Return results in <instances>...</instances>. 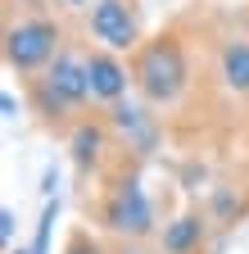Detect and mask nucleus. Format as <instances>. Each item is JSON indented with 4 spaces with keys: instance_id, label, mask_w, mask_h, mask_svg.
<instances>
[{
    "instance_id": "1",
    "label": "nucleus",
    "mask_w": 249,
    "mask_h": 254,
    "mask_svg": "<svg viewBox=\"0 0 249 254\" xmlns=\"http://www.w3.org/2000/svg\"><path fill=\"white\" fill-rule=\"evenodd\" d=\"M96 100L91 95V68H86V50L64 46L37 77H27V105L32 114L50 127V132H73L82 123L77 114Z\"/></svg>"
},
{
    "instance_id": "2",
    "label": "nucleus",
    "mask_w": 249,
    "mask_h": 254,
    "mask_svg": "<svg viewBox=\"0 0 249 254\" xmlns=\"http://www.w3.org/2000/svg\"><path fill=\"white\" fill-rule=\"evenodd\" d=\"M132 86L145 105L172 109L191 91V55L177 32H154L132 50Z\"/></svg>"
},
{
    "instance_id": "3",
    "label": "nucleus",
    "mask_w": 249,
    "mask_h": 254,
    "mask_svg": "<svg viewBox=\"0 0 249 254\" xmlns=\"http://www.w3.org/2000/svg\"><path fill=\"white\" fill-rule=\"evenodd\" d=\"M96 222L118 241L159 236V213H154V200H149V190H145V182L136 173H118L104 186V195L96 204Z\"/></svg>"
},
{
    "instance_id": "4",
    "label": "nucleus",
    "mask_w": 249,
    "mask_h": 254,
    "mask_svg": "<svg viewBox=\"0 0 249 254\" xmlns=\"http://www.w3.org/2000/svg\"><path fill=\"white\" fill-rule=\"evenodd\" d=\"M64 46L68 41H64V27L54 23V14H18L5 23V68L18 73L23 82L37 77Z\"/></svg>"
},
{
    "instance_id": "5",
    "label": "nucleus",
    "mask_w": 249,
    "mask_h": 254,
    "mask_svg": "<svg viewBox=\"0 0 249 254\" xmlns=\"http://www.w3.org/2000/svg\"><path fill=\"white\" fill-rule=\"evenodd\" d=\"M104 123H109L113 141L122 150H132L136 159H149L154 150L163 145V123H159V114H154V105H145V100H118V105H109Z\"/></svg>"
},
{
    "instance_id": "6",
    "label": "nucleus",
    "mask_w": 249,
    "mask_h": 254,
    "mask_svg": "<svg viewBox=\"0 0 249 254\" xmlns=\"http://www.w3.org/2000/svg\"><path fill=\"white\" fill-rule=\"evenodd\" d=\"M86 27L96 46H109L118 55H132L145 37H141V9L132 0H91V14H86Z\"/></svg>"
},
{
    "instance_id": "7",
    "label": "nucleus",
    "mask_w": 249,
    "mask_h": 254,
    "mask_svg": "<svg viewBox=\"0 0 249 254\" xmlns=\"http://www.w3.org/2000/svg\"><path fill=\"white\" fill-rule=\"evenodd\" d=\"M86 68H91V95H96V105H104V109L127 100V91H136L132 86V64L118 50H109V46L86 50Z\"/></svg>"
},
{
    "instance_id": "8",
    "label": "nucleus",
    "mask_w": 249,
    "mask_h": 254,
    "mask_svg": "<svg viewBox=\"0 0 249 254\" xmlns=\"http://www.w3.org/2000/svg\"><path fill=\"white\" fill-rule=\"evenodd\" d=\"M204 241H208V218L195 213V209L168 218L159 227V250L163 254H204Z\"/></svg>"
},
{
    "instance_id": "9",
    "label": "nucleus",
    "mask_w": 249,
    "mask_h": 254,
    "mask_svg": "<svg viewBox=\"0 0 249 254\" xmlns=\"http://www.w3.org/2000/svg\"><path fill=\"white\" fill-rule=\"evenodd\" d=\"M109 141H113V132H109V123H104V118H100V123L82 118L73 132H68V154H73V164H77L82 173H91V168H100V164H104Z\"/></svg>"
},
{
    "instance_id": "10",
    "label": "nucleus",
    "mask_w": 249,
    "mask_h": 254,
    "mask_svg": "<svg viewBox=\"0 0 249 254\" xmlns=\"http://www.w3.org/2000/svg\"><path fill=\"white\" fill-rule=\"evenodd\" d=\"M217 77L231 95H245L249 100V41L245 37H227L222 50H217Z\"/></svg>"
},
{
    "instance_id": "11",
    "label": "nucleus",
    "mask_w": 249,
    "mask_h": 254,
    "mask_svg": "<svg viewBox=\"0 0 249 254\" xmlns=\"http://www.w3.org/2000/svg\"><path fill=\"white\" fill-rule=\"evenodd\" d=\"M54 218H59V200H46L41 218H37V236H32V254H50V236H54Z\"/></svg>"
},
{
    "instance_id": "12",
    "label": "nucleus",
    "mask_w": 249,
    "mask_h": 254,
    "mask_svg": "<svg viewBox=\"0 0 249 254\" xmlns=\"http://www.w3.org/2000/svg\"><path fill=\"white\" fill-rule=\"evenodd\" d=\"M64 254H113L100 236H91L86 227H77L73 236H68V245H64Z\"/></svg>"
},
{
    "instance_id": "13",
    "label": "nucleus",
    "mask_w": 249,
    "mask_h": 254,
    "mask_svg": "<svg viewBox=\"0 0 249 254\" xmlns=\"http://www.w3.org/2000/svg\"><path fill=\"white\" fill-rule=\"evenodd\" d=\"M0 241H5V250L14 245V209H9V204L0 209Z\"/></svg>"
},
{
    "instance_id": "14",
    "label": "nucleus",
    "mask_w": 249,
    "mask_h": 254,
    "mask_svg": "<svg viewBox=\"0 0 249 254\" xmlns=\"http://www.w3.org/2000/svg\"><path fill=\"white\" fill-rule=\"evenodd\" d=\"M113 254H154V250H145V241H118Z\"/></svg>"
},
{
    "instance_id": "15",
    "label": "nucleus",
    "mask_w": 249,
    "mask_h": 254,
    "mask_svg": "<svg viewBox=\"0 0 249 254\" xmlns=\"http://www.w3.org/2000/svg\"><path fill=\"white\" fill-rule=\"evenodd\" d=\"M0 109H5V118H18V100H14V91H0Z\"/></svg>"
},
{
    "instance_id": "16",
    "label": "nucleus",
    "mask_w": 249,
    "mask_h": 254,
    "mask_svg": "<svg viewBox=\"0 0 249 254\" xmlns=\"http://www.w3.org/2000/svg\"><path fill=\"white\" fill-rule=\"evenodd\" d=\"M64 9H82V5H91V0H59Z\"/></svg>"
},
{
    "instance_id": "17",
    "label": "nucleus",
    "mask_w": 249,
    "mask_h": 254,
    "mask_svg": "<svg viewBox=\"0 0 249 254\" xmlns=\"http://www.w3.org/2000/svg\"><path fill=\"white\" fill-rule=\"evenodd\" d=\"M5 254H32V250H23V245H9V250H5Z\"/></svg>"
},
{
    "instance_id": "18",
    "label": "nucleus",
    "mask_w": 249,
    "mask_h": 254,
    "mask_svg": "<svg viewBox=\"0 0 249 254\" xmlns=\"http://www.w3.org/2000/svg\"><path fill=\"white\" fill-rule=\"evenodd\" d=\"M159 254H163V250H159Z\"/></svg>"
}]
</instances>
